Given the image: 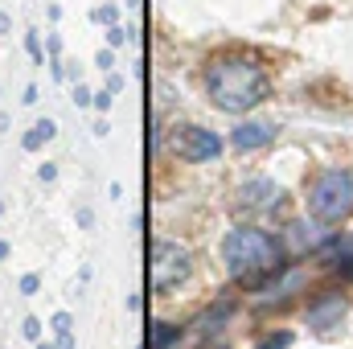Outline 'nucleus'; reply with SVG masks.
I'll return each instance as SVG.
<instances>
[{"label":"nucleus","mask_w":353,"mask_h":349,"mask_svg":"<svg viewBox=\"0 0 353 349\" xmlns=\"http://www.w3.org/2000/svg\"><path fill=\"white\" fill-rule=\"evenodd\" d=\"M185 275H189V251L169 243V239H157L152 243V263H148L152 292H173Z\"/></svg>","instance_id":"20e7f679"},{"label":"nucleus","mask_w":353,"mask_h":349,"mask_svg":"<svg viewBox=\"0 0 353 349\" xmlns=\"http://www.w3.org/2000/svg\"><path fill=\"white\" fill-rule=\"evenodd\" d=\"M90 222H94V214H90L87 206H83V210H79V226H83V230H87Z\"/></svg>","instance_id":"4be33fe9"},{"label":"nucleus","mask_w":353,"mask_h":349,"mask_svg":"<svg viewBox=\"0 0 353 349\" xmlns=\"http://www.w3.org/2000/svg\"><path fill=\"white\" fill-rule=\"evenodd\" d=\"M99 66H103V70H111V66H115V54H111V50H103V54H99Z\"/></svg>","instance_id":"412c9836"},{"label":"nucleus","mask_w":353,"mask_h":349,"mask_svg":"<svg viewBox=\"0 0 353 349\" xmlns=\"http://www.w3.org/2000/svg\"><path fill=\"white\" fill-rule=\"evenodd\" d=\"M222 263L243 288H259L283 271V243L259 226H234L222 243Z\"/></svg>","instance_id":"f03ea898"},{"label":"nucleus","mask_w":353,"mask_h":349,"mask_svg":"<svg viewBox=\"0 0 353 349\" xmlns=\"http://www.w3.org/2000/svg\"><path fill=\"white\" fill-rule=\"evenodd\" d=\"M37 288H41V279H37L33 271H29V275H21V292H25V296H33Z\"/></svg>","instance_id":"dca6fc26"},{"label":"nucleus","mask_w":353,"mask_h":349,"mask_svg":"<svg viewBox=\"0 0 353 349\" xmlns=\"http://www.w3.org/2000/svg\"><path fill=\"white\" fill-rule=\"evenodd\" d=\"M94 21H103V25H115V21H119V8H115V4H103V8H94Z\"/></svg>","instance_id":"9b49d317"},{"label":"nucleus","mask_w":353,"mask_h":349,"mask_svg":"<svg viewBox=\"0 0 353 349\" xmlns=\"http://www.w3.org/2000/svg\"><path fill=\"white\" fill-rule=\"evenodd\" d=\"M205 94L218 111L243 115L271 94V74L251 50H222L205 62Z\"/></svg>","instance_id":"f257e3e1"},{"label":"nucleus","mask_w":353,"mask_h":349,"mask_svg":"<svg viewBox=\"0 0 353 349\" xmlns=\"http://www.w3.org/2000/svg\"><path fill=\"white\" fill-rule=\"evenodd\" d=\"M58 349H74V337L70 333H58Z\"/></svg>","instance_id":"5701e85b"},{"label":"nucleus","mask_w":353,"mask_h":349,"mask_svg":"<svg viewBox=\"0 0 353 349\" xmlns=\"http://www.w3.org/2000/svg\"><path fill=\"white\" fill-rule=\"evenodd\" d=\"M37 177H41V181H46V185H50V181H54V177H58V169H54V165H41V169H37Z\"/></svg>","instance_id":"aec40b11"},{"label":"nucleus","mask_w":353,"mask_h":349,"mask_svg":"<svg viewBox=\"0 0 353 349\" xmlns=\"http://www.w3.org/2000/svg\"><path fill=\"white\" fill-rule=\"evenodd\" d=\"M21 333H25L29 341H37V337H41V321H37V317H25V325H21Z\"/></svg>","instance_id":"4468645a"},{"label":"nucleus","mask_w":353,"mask_h":349,"mask_svg":"<svg viewBox=\"0 0 353 349\" xmlns=\"http://www.w3.org/2000/svg\"><path fill=\"white\" fill-rule=\"evenodd\" d=\"M275 140V128L271 123H259V119H243L234 132H230V144L239 152H255V148H267Z\"/></svg>","instance_id":"0eeeda50"},{"label":"nucleus","mask_w":353,"mask_h":349,"mask_svg":"<svg viewBox=\"0 0 353 349\" xmlns=\"http://www.w3.org/2000/svg\"><path fill=\"white\" fill-rule=\"evenodd\" d=\"M94 107H99V111H111V90H99V94H94Z\"/></svg>","instance_id":"6ab92c4d"},{"label":"nucleus","mask_w":353,"mask_h":349,"mask_svg":"<svg viewBox=\"0 0 353 349\" xmlns=\"http://www.w3.org/2000/svg\"><path fill=\"white\" fill-rule=\"evenodd\" d=\"M74 103H79V107H87V103H94V94H90V90L79 83V87H74Z\"/></svg>","instance_id":"a211bd4d"},{"label":"nucleus","mask_w":353,"mask_h":349,"mask_svg":"<svg viewBox=\"0 0 353 349\" xmlns=\"http://www.w3.org/2000/svg\"><path fill=\"white\" fill-rule=\"evenodd\" d=\"M176 341H181V329L176 325H165V321L152 325V349H173Z\"/></svg>","instance_id":"9d476101"},{"label":"nucleus","mask_w":353,"mask_h":349,"mask_svg":"<svg viewBox=\"0 0 353 349\" xmlns=\"http://www.w3.org/2000/svg\"><path fill=\"white\" fill-rule=\"evenodd\" d=\"M25 50H29V58H33V62H41V41H37V29H29V33H25Z\"/></svg>","instance_id":"f8f14e48"},{"label":"nucleus","mask_w":353,"mask_h":349,"mask_svg":"<svg viewBox=\"0 0 353 349\" xmlns=\"http://www.w3.org/2000/svg\"><path fill=\"white\" fill-rule=\"evenodd\" d=\"M54 136H58V128H54V119H37V123H33V128L25 132V140H21V148H25V152H37V148H41V144H50Z\"/></svg>","instance_id":"1a4fd4ad"},{"label":"nucleus","mask_w":353,"mask_h":349,"mask_svg":"<svg viewBox=\"0 0 353 349\" xmlns=\"http://www.w3.org/2000/svg\"><path fill=\"white\" fill-rule=\"evenodd\" d=\"M70 325H74L70 312H58V317H54V333H70Z\"/></svg>","instance_id":"f3484780"},{"label":"nucleus","mask_w":353,"mask_h":349,"mask_svg":"<svg viewBox=\"0 0 353 349\" xmlns=\"http://www.w3.org/2000/svg\"><path fill=\"white\" fill-rule=\"evenodd\" d=\"M341 317H345V300H341V296H333V292L308 304V325H312V329H333Z\"/></svg>","instance_id":"6e6552de"},{"label":"nucleus","mask_w":353,"mask_h":349,"mask_svg":"<svg viewBox=\"0 0 353 349\" xmlns=\"http://www.w3.org/2000/svg\"><path fill=\"white\" fill-rule=\"evenodd\" d=\"M288 346H292V333H275V337L259 341V349H288Z\"/></svg>","instance_id":"ddd939ff"},{"label":"nucleus","mask_w":353,"mask_h":349,"mask_svg":"<svg viewBox=\"0 0 353 349\" xmlns=\"http://www.w3.org/2000/svg\"><path fill=\"white\" fill-rule=\"evenodd\" d=\"M173 148H176L181 161H193V165H201V161H218V157H222V136L210 132V128L185 123V128H176L173 132Z\"/></svg>","instance_id":"39448f33"},{"label":"nucleus","mask_w":353,"mask_h":349,"mask_svg":"<svg viewBox=\"0 0 353 349\" xmlns=\"http://www.w3.org/2000/svg\"><path fill=\"white\" fill-rule=\"evenodd\" d=\"M103 37H107V46H111V50H119V46H123V29H119V25H107V33H103Z\"/></svg>","instance_id":"2eb2a0df"},{"label":"nucleus","mask_w":353,"mask_h":349,"mask_svg":"<svg viewBox=\"0 0 353 349\" xmlns=\"http://www.w3.org/2000/svg\"><path fill=\"white\" fill-rule=\"evenodd\" d=\"M239 206H243V210L275 214V210L283 206V189H279L275 181H267V177H255V181H247V185L239 189Z\"/></svg>","instance_id":"423d86ee"},{"label":"nucleus","mask_w":353,"mask_h":349,"mask_svg":"<svg viewBox=\"0 0 353 349\" xmlns=\"http://www.w3.org/2000/svg\"><path fill=\"white\" fill-rule=\"evenodd\" d=\"M37 349H58V346H41V341H37Z\"/></svg>","instance_id":"393cba45"},{"label":"nucleus","mask_w":353,"mask_h":349,"mask_svg":"<svg viewBox=\"0 0 353 349\" xmlns=\"http://www.w3.org/2000/svg\"><path fill=\"white\" fill-rule=\"evenodd\" d=\"M308 214L316 222H345L353 214V173L350 169H325L308 185Z\"/></svg>","instance_id":"7ed1b4c3"},{"label":"nucleus","mask_w":353,"mask_h":349,"mask_svg":"<svg viewBox=\"0 0 353 349\" xmlns=\"http://www.w3.org/2000/svg\"><path fill=\"white\" fill-rule=\"evenodd\" d=\"M8 29H12V17H8V12H0V33H8Z\"/></svg>","instance_id":"b1692460"}]
</instances>
